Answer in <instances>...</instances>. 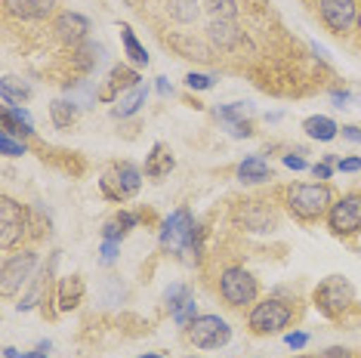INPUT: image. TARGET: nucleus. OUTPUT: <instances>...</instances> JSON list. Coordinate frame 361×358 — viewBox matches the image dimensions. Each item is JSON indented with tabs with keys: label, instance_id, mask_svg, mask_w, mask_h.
<instances>
[{
	"label": "nucleus",
	"instance_id": "14",
	"mask_svg": "<svg viewBox=\"0 0 361 358\" xmlns=\"http://www.w3.org/2000/svg\"><path fill=\"white\" fill-rule=\"evenodd\" d=\"M204 37L210 40V47L216 53H232V50L241 47L244 31H241V25H238V19H207Z\"/></svg>",
	"mask_w": 361,
	"mask_h": 358
},
{
	"label": "nucleus",
	"instance_id": "1",
	"mask_svg": "<svg viewBox=\"0 0 361 358\" xmlns=\"http://www.w3.org/2000/svg\"><path fill=\"white\" fill-rule=\"evenodd\" d=\"M158 244L164 254L179 257V259H195V263H198L201 250H204V226L195 223L188 207H179L161 223Z\"/></svg>",
	"mask_w": 361,
	"mask_h": 358
},
{
	"label": "nucleus",
	"instance_id": "27",
	"mask_svg": "<svg viewBox=\"0 0 361 358\" xmlns=\"http://www.w3.org/2000/svg\"><path fill=\"white\" fill-rule=\"evenodd\" d=\"M250 115H253V105L250 102H232V105H219V109H216V118L223 121L226 127L244 124Z\"/></svg>",
	"mask_w": 361,
	"mask_h": 358
},
{
	"label": "nucleus",
	"instance_id": "43",
	"mask_svg": "<svg viewBox=\"0 0 361 358\" xmlns=\"http://www.w3.org/2000/svg\"><path fill=\"white\" fill-rule=\"evenodd\" d=\"M340 133H343V140H349V142H361V127H355V124L340 127Z\"/></svg>",
	"mask_w": 361,
	"mask_h": 358
},
{
	"label": "nucleus",
	"instance_id": "21",
	"mask_svg": "<svg viewBox=\"0 0 361 358\" xmlns=\"http://www.w3.org/2000/svg\"><path fill=\"white\" fill-rule=\"evenodd\" d=\"M238 183H247V185H259V183H272L275 173L272 167H269L266 158H259V154H250V158H244L241 164H238Z\"/></svg>",
	"mask_w": 361,
	"mask_h": 358
},
{
	"label": "nucleus",
	"instance_id": "13",
	"mask_svg": "<svg viewBox=\"0 0 361 358\" xmlns=\"http://www.w3.org/2000/svg\"><path fill=\"white\" fill-rule=\"evenodd\" d=\"M90 19L84 13H75V10H62L53 16V35L62 40L65 47H71V50H78L80 44H87L90 40Z\"/></svg>",
	"mask_w": 361,
	"mask_h": 358
},
{
	"label": "nucleus",
	"instance_id": "17",
	"mask_svg": "<svg viewBox=\"0 0 361 358\" xmlns=\"http://www.w3.org/2000/svg\"><path fill=\"white\" fill-rule=\"evenodd\" d=\"M56 0H6V13L22 22H47L56 16Z\"/></svg>",
	"mask_w": 361,
	"mask_h": 358
},
{
	"label": "nucleus",
	"instance_id": "16",
	"mask_svg": "<svg viewBox=\"0 0 361 358\" xmlns=\"http://www.w3.org/2000/svg\"><path fill=\"white\" fill-rule=\"evenodd\" d=\"M167 44L176 50V56H183V59H195V62H210L213 59V47L207 37H195L192 31H176V35L167 37Z\"/></svg>",
	"mask_w": 361,
	"mask_h": 358
},
{
	"label": "nucleus",
	"instance_id": "11",
	"mask_svg": "<svg viewBox=\"0 0 361 358\" xmlns=\"http://www.w3.org/2000/svg\"><path fill=\"white\" fill-rule=\"evenodd\" d=\"M40 263V257L31 247L19 250V254H10L0 266V294L4 297H16L25 284L35 278V268Z\"/></svg>",
	"mask_w": 361,
	"mask_h": 358
},
{
	"label": "nucleus",
	"instance_id": "41",
	"mask_svg": "<svg viewBox=\"0 0 361 358\" xmlns=\"http://www.w3.org/2000/svg\"><path fill=\"white\" fill-rule=\"evenodd\" d=\"M4 355H6V358H50L47 352H19V349H13V346H6Z\"/></svg>",
	"mask_w": 361,
	"mask_h": 358
},
{
	"label": "nucleus",
	"instance_id": "45",
	"mask_svg": "<svg viewBox=\"0 0 361 358\" xmlns=\"http://www.w3.org/2000/svg\"><path fill=\"white\" fill-rule=\"evenodd\" d=\"M158 93L161 96H173V87L167 84V78H158Z\"/></svg>",
	"mask_w": 361,
	"mask_h": 358
},
{
	"label": "nucleus",
	"instance_id": "20",
	"mask_svg": "<svg viewBox=\"0 0 361 358\" xmlns=\"http://www.w3.org/2000/svg\"><path fill=\"white\" fill-rule=\"evenodd\" d=\"M173 167H176L173 152H170L164 142H154L152 152H149V158H145V170H142V173L149 179H154V183H161L164 176L173 173Z\"/></svg>",
	"mask_w": 361,
	"mask_h": 358
},
{
	"label": "nucleus",
	"instance_id": "33",
	"mask_svg": "<svg viewBox=\"0 0 361 358\" xmlns=\"http://www.w3.org/2000/svg\"><path fill=\"white\" fill-rule=\"evenodd\" d=\"M111 219L121 226V232H124V235H130V232H133L139 223H142V216L133 214V210H118V214H114Z\"/></svg>",
	"mask_w": 361,
	"mask_h": 358
},
{
	"label": "nucleus",
	"instance_id": "9",
	"mask_svg": "<svg viewBox=\"0 0 361 358\" xmlns=\"http://www.w3.org/2000/svg\"><path fill=\"white\" fill-rule=\"evenodd\" d=\"M142 170L136 164H130V161H118V164H111V170L99 179V189L109 201H118V204H124V201L136 198L139 189H142Z\"/></svg>",
	"mask_w": 361,
	"mask_h": 358
},
{
	"label": "nucleus",
	"instance_id": "46",
	"mask_svg": "<svg viewBox=\"0 0 361 358\" xmlns=\"http://www.w3.org/2000/svg\"><path fill=\"white\" fill-rule=\"evenodd\" d=\"M355 37H358V44H361V13H358V25H355Z\"/></svg>",
	"mask_w": 361,
	"mask_h": 358
},
{
	"label": "nucleus",
	"instance_id": "39",
	"mask_svg": "<svg viewBox=\"0 0 361 358\" xmlns=\"http://www.w3.org/2000/svg\"><path fill=\"white\" fill-rule=\"evenodd\" d=\"M322 358H355V352L346 346H331V349H324Z\"/></svg>",
	"mask_w": 361,
	"mask_h": 358
},
{
	"label": "nucleus",
	"instance_id": "12",
	"mask_svg": "<svg viewBox=\"0 0 361 358\" xmlns=\"http://www.w3.org/2000/svg\"><path fill=\"white\" fill-rule=\"evenodd\" d=\"M185 337L195 349H219L232 340V328H228V321L219 319V315H198V319L185 328Z\"/></svg>",
	"mask_w": 361,
	"mask_h": 358
},
{
	"label": "nucleus",
	"instance_id": "26",
	"mask_svg": "<svg viewBox=\"0 0 361 358\" xmlns=\"http://www.w3.org/2000/svg\"><path fill=\"white\" fill-rule=\"evenodd\" d=\"M121 40H124V56L130 59V65H136V68L149 65V50L136 40V35H133V28L130 25H121Z\"/></svg>",
	"mask_w": 361,
	"mask_h": 358
},
{
	"label": "nucleus",
	"instance_id": "5",
	"mask_svg": "<svg viewBox=\"0 0 361 358\" xmlns=\"http://www.w3.org/2000/svg\"><path fill=\"white\" fill-rule=\"evenodd\" d=\"M312 303H315V309L324 319H340V315H346L349 309L355 306V288H352V281L343 278V275H331V278H324L315 288Z\"/></svg>",
	"mask_w": 361,
	"mask_h": 358
},
{
	"label": "nucleus",
	"instance_id": "2",
	"mask_svg": "<svg viewBox=\"0 0 361 358\" xmlns=\"http://www.w3.org/2000/svg\"><path fill=\"white\" fill-rule=\"evenodd\" d=\"M336 201L331 183H293L284 189V207L297 223L312 226L327 219V210Z\"/></svg>",
	"mask_w": 361,
	"mask_h": 358
},
{
	"label": "nucleus",
	"instance_id": "29",
	"mask_svg": "<svg viewBox=\"0 0 361 358\" xmlns=\"http://www.w3.org/2000/svg\"><path fill=\"white\" fill-rule=\"evenodd\" d=\"M0 96H4V105H22L31 99V90L28 87H16L13 78H4V84H0Z\"/></svg>",
	"mask_w": 361,
	"mask_h": 358
},
{
	"label": "nucleus",
	"instance_id": "3",
	"mask_svg": "<svg viewBox=\"0 0 361 358\" xmlns=\"http://www.w3.org/2000/svg\"><path fill=\"white\" fill-rule=\"evenodd\" d=\"M293 321H297V306H293V300H284V297L257 300V303L247 309V328L253 337H275V333H284Z\"/></svg>",
	"mask_w": 361,
	"mask_h": 358
},
{
	"label": "nucleus",
	"instance_id": "48",
	"mask_svg": "<svg viewBox=\"0 0 361 358\" xmlns=\"http://www.w3.org/2000/svg\"><path fill=\"white\" fill-rule=\"evenodd\" d=\"M293 358H322V355H293Z\"/></svg>",
	"mask_w": 361,
	"mask_h": 358
},
{
	"label": "nucleus",
	"instance_id": "36",
	"mask_svg": "<svg viewBox=\"0 0 361 358\" xmlns=\"http://www.w3.org/2000/svg\"><path fill=\"white\" fill-rule=\"evenodd\" d=\"M312 176L318 179V183H327V179L334 176V164H327V161H322V164H312Z\"/></svg>",
	"mask_w": 361,
	"mask_h": 358
},
{
	"label": "nucleus",
	"instance_id": "25",
	"mask_svg": "<svg viewBox=\"0 0 361 358\" xmlns=\"http://www.w3.org/2000/svg\"><path fill=\"white\" fill-rule=\"evenodd\" d=\"M80 115V105L71 99H53L50 102V121L56 130H68Z\"/></svg>",
	"mask_w": 361,
	"mask_h": 358
},
{
	"label": "nucleus",
	"instance_id": "38",
	"mask_svg": "<svg viewBox=\"0 0 361 358\" xmlns=\"http://www.w3.org/2000/svg\"><path fill=\"white\" fill-rule=\"evenodd\" d=\"M121 250V241H102V263H114Z\"/></svg>",
	"mask_w": 361,
	"mask_h": 358
},
{
	"label": "nucleus",
	"instance_id": "18",
	"mask_svg": "<svg viewBox=\"0 0 361 358\" xmlns=\"http://www.w3.org/2000/svg\"><path fill=\"white\" fill-rule=\"evenodd\" d=\"M0 127H4V133L19 136V140L35 136V124H31V115L25 105H4L0 109Z\"/></svg>",
	"mask_w": 361,
	"mask_h": 358
},
{
	"label": "nucleus",
	"instance_id": "28",
	"mask_svg": "<svg viewBox=\"0 0 361 358\" xmlns=\"http://www.w3.org/2000/svg\"><path fill=\"white\" fill-rule=\"evenodd\" d=\"M207 19H238V0H201Z\"/></svg>",
	"mask_w": 361,
	"mask_h": 358
},
{
	"label": "nucleus",
	"instance_id": "37",
	"mask_svg": "<svg viewBox=\"0 0 361 358\" xmlns=\"http://www.w3.org/2000/svg\"><path fill=\"white\" fill-rule=\"evenodd\" d=\"M336 170H340V173H358L361 158H336Z\"/></svg>",
	"mask_w": 361,
	"mask_h": 358
},
{
	"label": "nucleus",
	"instance_id": "31",
	"mask_svg": "<svg viewBox=\"0 0 361 358\" xmlns=\"http://www.w3.org/2000/svg\"><path fill=\"white\" fill-rule=\"evenodd\" d=\"M164 300H167V309H170V315H173L185 300H192V288H188V284H170V290L164 294Z\"/></svg>",
	"mask_w": 361,
	"mask_h": 358
},
{
	"label": "nucleus",
	"instance_id": "8",
	"mask_svg": "<svg viewBox=\"0 0 361 358\" xmlns=\"http://www.w3.org/2000/svg\"><path fill=\"white\" fill-rule=\"evenodd\" d=\"M327 229L334 238H355L361 235V192H346L327 210Z\"/></svg>",
	"mask_w": 361,
	"mask_h": 358
},
{
	"label": "nucleus",
	"instance_id": "6",
	"mask_svg": "<svg viewBox=\"0 0 361 358\" xmlns=\"http://www.w3.org/2000/svg\"><path fill=\"white\" fill-rule=\"evenodd\" d=\"M28 232H31V210L22 201L4 195L0 198V250L10 254L13 247H22Z\"/></svg>",
	"mask_w": 361,
	"mask_h": 358
},
{
	"label": "nucleus",
	"instance_id": "40",
	"mask_svg": "<svg viewBox=\"0 0 361 358\" xmlns=\"http://www.w3.org/2000/svg\"><path fill=\"white\" fill-rule=\"evenodd\" d=\"M228 133H232L235 140H247V136H253V127H250V121H244V124L228 127Z\"/></svg>",
	"mask_w": 361,
	"mask_h": 358
},
{
	"label": "nucleus",
	"instance_id": "30",
	"mask_svg": "<svg viewBox=\"0 0 361 358\" xmlns=\"http://www.w3.org/2000/svg\"><path fill=\"white\" fill-rule=\"evenodd\" d=\"M0 154H6V158H22V154H28V145L19 140V136H10L0 130Z\"/></svg>",
	"mask_w": 361,
	"mask_h": 358
},
{
	"label": "nucleus",
	"instance_id": "47",
	"mask_svg": "<svg viewBox=\"0 0 361 358\" xmlns=\"http://www.w3.org/2000/svg\"><path fill=\"white\" fill-rule=\"evenodd\" d=\"M139 358H167V355H158V352H145V355H139Z\"/></svg>",
	"mask_w": 361,
	"mask_h": 358
},
{
	"label": "nucleus",
	"instance_id": "32",
	"mask_svg": "<svg viewBox=\"0 0 361 358\" xmlns=\"http://www.w3.org/2000/svg\"><path fill=\"white\" fill-rule=\"evenodd\" d=\"M195 319H198V303H195V297L185 300V303L173 312V321L179 324V328H188V324H192Z\"/></svg>",
	"mask_w": 361,
	"mask_h": 358
},
{
	"label": "nucleus",
	"instance_id": "15",
	"mask_svg": "<svg viewBox=\"0 0 361 358\" xmlns=\"http://www.w3.org/2000/svg\"><path fill=\"white\" fill-rule=\"evenodd\" d=\"M139 84H142V78H139L136 65H114V68L109 71V84L96 93V99L99 102H118L127 90H133Z\"/></svg>",
	"mask_w": 361,
	"mask_h": 358
},
{
	"label": "nucleus",
	"instance_id": "4",
	"mask_svg": "<svg viewBox=\"0 0 361 358\" xmlns=\"http://www.w3.org/2000/svg\"><path fill=\"white\" fill-rule=\"evenodd\" d=\"M219 300L232 309H250L259 300V281L250 268L244 266H226L216 278Z\"/></svg>",
	"mask_w": 361,
	"mask_h": 358
},
{
	"label": "nucleus",
	"instance_id": "22",
	"mask_svg": "<svg viewBox=\"0 0 361 358\" xmlns=\"http://www.w3.org/2000/svg\"><path fill=\"white\" fill-rule=\"evenodd\" d=\"M302 130H306V136L309 140H318V142H331L340 136V124H336L334 118H327V115H312L302 121Z\"/></svg>",
	"mask_w": 361,
	"mask_h": 358
},
{
	"label": "nucleus",
	"instance_id": "34",
	"mask_svg": "<svg viewBox=\"0 0 361 358\" xmlns=\"http://www.w3.org/2000/svg\"><path fill=\"white\" fill-rule=\"evenodd\" d=\"M185 87L188 90H210L213 78L210 75H198V71H188V75H185Z\"/></svg>",
	"mask_w": 361,
	"mask_h": 358
},
{
	"label": "nucleus",
	"instance_id": "7",
	"mask_svg": "<svg viewBox=\"0 0 361 358\" xmlns=\"http://www.w3.org/2000/svg\"><path fill=\"white\" fill-rule=\"evenodd\" d=\"M232 223L241 232L250 235H269L278 229V210L272 201L266 198H247V201H238L232 210Z\"/></svg>",
	"mask_w": 361,
	"mask_h": 358
},
{
	"label": "nucleus",
	"instance_id": "44",
	"mask_svg": "<svg viewBox=\"0 0 361 358\" xmlns=\"http://www.w3.org/2000/svg\"><path fill=\"white\" fill-rule=\"evenodd\" d=\"M331 99L336 102V109H346V105H349V99H352V96H349V93H340V90H334V93H331Z\"/></svg>",
	"mask_w": 361,
	"mask_h": 358
},
{
	"label": "nucleus",
	"instance_id": "19",
	"mask_svg": "<svg viewBox=\"0 0 361 358\" xmlns=\"http://www.w3.org/2000/svg\"><path fill=\"white\" fill-rule=\"evenodd\" d=\"M84 294H87V284L80 275H65L56 284V309L59 312H71V309H78L84 303Z\"/></svg>",
	"mask_w": 361,
	"mask_h": 358
},
{
	"label": "nucleus",
	"instance_id": "35",
	"mask_svg": "<svg viewBox=\"0 0 361 358\" xmlns=\"http://www.w3.org/2000/svg\"><path fill=\"white\" fill-rule=\"evenodd\" d=\"M284 343L293 349V352H300V349H306V343H309V333H302V331H293V333H287L284 337Z\"/></svg>",
	"mask_w": 361,
	"mask_h": 358
},
{
	"label": "nucleus",
	"instance_id": "23",
	"mask_svg": "<svg viewBox=\"0 0 361 358\" xmlns=\"http://www.w3.org/2000/svg\"><path fill=\"white\" fill-rule=\"evenodd\" d=\"M145 99H149V87H142V84H139V87L127 90V93L121 96L118 105H114V109H111V115H114V118H121V121H124V118H133L136 111L145 105Z\"/></svg>",
	"mask_w": 361,
	"mask_h": 358
},
{
	"label": "nucleus",
	"instance_id": "24",
	"mask_svg": "<svg viewBox=\"0 0 361 358\" xmlns=\"http://www.w3.org/2000/svg\"><path fill=\"white\" fill-rule=\"evenodd\" d=\"M201 0H167V16L179 25H195L201 19Z\"/></svg>",
	"mask_w": 361,
	"mask_h": 358
},
{
	"label": "nucleus",
	"instance_id": "42",
	"mask_svg": "<svg viewBox=\"0 0 361 358\" xmlns=\"http://www.w3.org/2000/svg\"><path fill=\"white\" fill-rule=\"evenodd\" d=\"M284 167H290V170H309L306 158H300V154H284Z\"/></svg>",
	"mask_w": 361,
	"mask_h": 358
},
{
	"label": "nucleus",
	"instance_id": "10",
	"mask_svg": "<svg viewBox=\"0 0 361 358\" xmlns=\"http://www.w3.org/2000/svg\"><path fill=\"white\" fill-rule=\"evenodd\" d=\"M315 4H318V19L334 37L355 35L361 0H315Z\"/></svg>",
	"mask_w": 361,
	"mask_h": 358
}]
</instances>
